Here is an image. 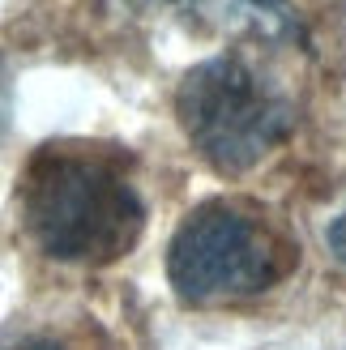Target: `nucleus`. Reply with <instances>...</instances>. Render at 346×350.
Segmentation results:
<instances>
[{
    "label": "nucleus",
    "instance_id": "nucleus-1",
    "mask_svg": "<svg viewBox=\"0 0 346 350\" xmlns=\"http://www.w3.org/2000/svg\"><path fill=\"white\" fill-rule=\"evenodd\" d=\"M22 218L47 256L107 265L137 243L146 205L111 154L94 146H43L22 175Z\"/></svg>",
    "mask_w": 346,
    "mask_h": 350
},
{
    "label": "nucleus",
    "instance_id": "nucleus-2",
    "mask_svg": "<svg viewBox=\"0 0 346 350\" xmlns=\"http://www.w3.org/2000/svg\"><path fill=\"white\" fill-rule=\"evenodd\" d=\"M295 243L239 201H205L167 248V278L184 304L252 299L295 269Z\"/></svg>",
    "mask_w": 346,
    "mask_h": 350
},
{
    "label": "nucleus",
    "instance_id": "nucleus-3",
    "mask_svg": "<svg viewBox=\"0 0 346 350\" xmlns=\"http://www.w3.org/2000/svg\"><path fill=\"white\" fill-rule=\"evenodd\" d=\"M176 116L193 150L222 175L252 171L295 129V107L239 56L188 68L176 90Z\"/></svg>",
    "mask_w": 346,
    "mask_h": 350
},
{
    "label": "nucleus",
    "instance_id": "nucleus-4",
    "mask_svg": "<svg viewBox=\"0 0 346 350\" xmlns=\"http://www.w3.org/2000/svg\"><path fill=\"white\" fill-rule=\"evenodd\" d=\"M197 22L227 30V34H256L269 43L304 39L300 9L291 0H180Z\"/></svg>",
    "mask_w": 346,
    "mask_h": 350
},
{
    "label": "nucleus",
    "instance_id": "nucleus-5",
    "mask_svg": "<svg viewBox=\"0 0 346 350\" xmlns=\"http://www.w3.org/2000/svg\"><path fill=\"white\" fill-rule=\"evenodd\" d=\"M0 350H64L56 338H43V334H17V338H5Z\"/></svg>",
    "mask_w": 346,
    "mask_h": 350
},
{
    "label": "nucleus",
    "instance_id": "nucleus-6",
    "mask_svg": "<svg viewBox=\"0 0 346 350\" xmlns=\"http://www.w3.org/2000/svg\"><path fill=\"white\" fill-rule=\"evenodd\" d=\"M325 239H330V252L342 260V265H346V209H342V214L330 222V231H325Z\"/></svg>",
    "mask_w": 346,
    "mask_h": 350
},
{
    "label": "nucleus",
    "instance_id": "nucleus-7",
    "mask_svg": "<svg viewBox=\"0 0 346 350\" xmlns=\"http://www.w3.org/2000/svg\"><path fill=\"white\" fill-rule=\"evenodd\" d=\"M9 116V68H5V56H0V124Z\"/></svg>",
    "mask_w": 346,
    "mask_h": 350
}]
</instances>
